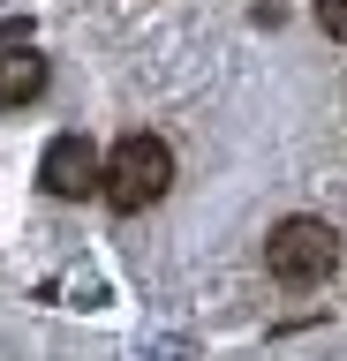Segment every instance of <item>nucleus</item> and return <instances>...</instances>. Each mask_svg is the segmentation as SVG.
<instances>
[{
  "mask_svg": "<svg viewBox=\"0 0 347 361\" xmlns=\"http://www.w3.org/2000/svg\"><path fill=\"white\" fill-rule=\"evenodd\" d=\"M38 180H46V196H61V203L98 196V151H91V135H53L46 158H38Z\"/></svg>",
  "mask_w": 347,
  "mask_h": 361,
  "instance_id": "obj_3",
  "label": "nucleus"
},
{
  "mask_svg": "<svg viewBox=\"0 0 347 361\" xmlns=\"http://www.w3.org/2000/svg\"><path fill=\"white\" fill-rule=\"evenodd\" d=\"M46 90V53L38 45H0V98L8 106H30Z\"/></svg>",
  "mask_w": 347,
  "mask_h": 361,
  "instance_id": "obj_4",
  "label": "nucleus"
},
{
  "mask_svg": "<svg viewBox=\"0 0 347 361\" xmlns=\"http://www.w3.org/2000/svg\"><path fill=\"white\" fill-rule=\"evenodd\" d=\"M264 271H272L279 286H295V293L324 286V279L340 271V233L324 219H279L272 241H264Z\"/></svg>",
  "mask_w": 347,
  "mask_h": 361,
  "instance_id": "obj_2",
  "label": "nucleus"
},
{
  "mask_svg": "<svg viewBox=\"0 0 347 361\" xmlns=\"http://www.w3.org/2000/svg\"><path fill=\"white\" fill-rule=\"evenodd\" d=\"M174 188V151H166L159 135L129 128L114 143V158H98V196L114 203V211H151V203Z\"/></svg>",
  "mask_w": 347,
  "mask_h": 361,
  "instance_id": "obj_1",
  "label": "nucleus"
},
{
  "mask_svg": "<svg viewBox=\"0 0 347 361\" xmlns=\"http://www.w3.org/2000/svg\"><path fill=\"white\" fill-rule=\"evenodd\" d=\"M317 23H324V38H347V0H317Z\"/></svg>",
  "mask_w": 347,
  "mask_h": 361,
  "instance_id": "obj_5",
  "label": "nucleus"
}]
</instances>
